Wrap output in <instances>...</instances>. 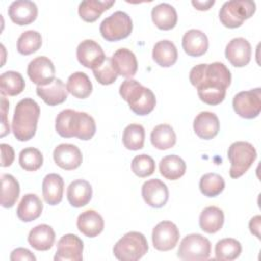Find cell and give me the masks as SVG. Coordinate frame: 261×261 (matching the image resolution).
Listing matches in <instances>:
<instances>
[{"label":"cell","mask_w":261,"mask_h":261,"mask_svg":"<svg viewBox=\"0 0 261 261\" xmlns=\"http://www.w3.org/2000/svg\"><path fill=\"white\" fill-rule=\"evenodd\" d=\"M151 143L159 150L172 148L176 143V135L169 124H158L151 132Z\"/></svg>","instance_id":"obj_34"},{"label":"cell","mask_w":261,"mask_h":261,"mask_svg":"<svg viewBox=\"0 0 261 261\" xmlns=\"http://www.w3.org/2000/svg\"><path fill=\"white\" fill-rule=\"evenodd\" d=\"M19 184L11 174L1 175V206L11 208L16 203L19 196Z\"/></svg>","instance_id":"obj_35"},{"label":"cell","mask_w":261,"mask_h":261,"mask_svg":"<svg viewBox=\"0 0 261 261\" xmlns=\"http://www.w3.org/2000/svg\"><path fill=\"white\" fill-rule=\"evenodd\" d=\"M67 92L79 99L88 98L93 90L89 76L83 71H76L69 75L66 83Z\"/></svg>","instance_id":"obj_31"},{"label":"cell","mask_w":261,"mask_h":261,"mask_svg":"<svg viewBox=\"0 0 261 261\" xmlns=\"http://www.w3.org/2000/svg\"><path fill=\"white\" fill-rule=\"evenodd\" d=\"M148 242L143 233L129 231L116 242L113 254L121 261H137L148 252Z\"/></svg>","instance_id":"obj_5"},{"label":"cell","mask_w":261,"mask_h":261,"mask_svg":"<svg viewBox=\"0 0 261 261\" xmlns=\"http://www.w3.org/2000/svg\"><path fill=\"white\" fill-rule=\"evenodd\" d=\"M55 128L62 138H77L88 141L96 133V123L94 118L86 113L72 109L60 111L55 119Z\"/></svg>","instance_id":"obj_2"},{"label":"cell","mask_w":261,"mask_h":261,"mask_svg":"<svg viewBox=\"0 0 261 261\" xmlns=\"http://www.w3.org/2000/svg\"><path fill=\"white\" fill-rule=\"evenodd\" d=\"M63 188L64 181L59 174H47L42 182V192L46 203L52 206L59 204L62 200Z\"/></svg>","instance_id":"obj_25"},{"label":"cell","mask_w":261,"mask_h":261,"mask_svg":"<svg viewBox=\"0 0 261 261\" xmlns=\"http://www.w3.org/2000/svg\"><path fill=\"white\" fill-rule=\"evenodd\" d=\"M1 166H10L14 160V150L8 144H1Z\"/></svg>","instance_id":"obj_45"},{"label":"cell","mask_w":261,"mask_h":261,"mask_svg":"<svg viewBox=\"0 0 261 261\" xmlns=\"http://www.w3.org/2000/svg\"><path fill=\"white\" fill-rule=\"evenodd\" d=\"M39 116L40 106L35 100L31 98L20 100L15 106L11 123L14 137L20 142L31 140L36 134Z\"/></svg>","instance_id":"obj_3"},{"label":"cell","mask_w":261,"mask_h":261,"mask_svg":"<svg viewBox=\"0 0 261 261\" xmlns=\"http://www.w3.org/2000/svg\"><path fill=\"white\" fill-rule=\"evenodd\" d=\"M84 243L75 234L67 233L60 238L54 256L55 261H81L83 260Z\"/></svg>","instance_id":"obj_12"},{"label":"cell","mask_w":261,"mask_h":261,"mask_svg":"<svg viewBox=\"0 0 261 261\" xmlns=\"http://www.w3.org/2000/svg\"><path fill=\"white\" fill-rule=\"evenodd\" d=\"M43 210L41 199L35 194H25L17 207V217L23 222H31L37 219Z\"/></svg>","instance_id":"obj_27"},{"label":"cell","mask_w":261,"mask_h":261,"mask_svg":"<svg viewBox=\"0 0 261 261\" xmlns=\"http://www.w3.org/2000/svg\"><path fill=\"white\" fill-rule=\"evenodd\" d=\"M260 222H261V216L260 215L254 216L249 222V227H250L251 232L253 234H255L258 239H260Z\"/></svg>","instance_id":"obj_47"},{"label":"cell","mask_w":261,"mask_h":261,"mask_svg":"<svg viewBox=\"0 0 261 261\" xmlns=\"http://www.w3.org/2000/svg\"><path fill=\"white\" fill-rule=\"evenodd\" d=\"M189 79L197 88L200 100L213 106L224 100L226 89L231 82V73L222 62L202 63L191 69Z\"/></svg>","instance_id":"obj_1"},{"label":"cell","mask_w":261,"mask_h":261,"mask_svg":"<svg viewBox=\"0 0 261 261\" xmlns=\"http://www.w3.org/2000/svg\"><path fill=\"white\" fill-rule=\"evenodd\" d=\"M8 106H9V102L8 100L5 98V96L3 94H1V137L6 136L7 134H9L10 129H9V123L7 120V111H8Z\"/></svg>","instance_id":"obj_44"},{"label":"cell","mask_w":261,"mask_h":261,"mask_svg":"<svg viewBox=\"0 0 261 261\" xmlns=\"http://www.w3.org/2000/svg\"><path fill=\"white\" fill-rule=\"evenodd\" d=\"M194 130L200 139H213L219 132V119L213 112L202 111L194 120Z\"/></svg>","instance_id":"obj_20"},{"label":"cell","mask_w":261,"mask_h":261,"mask_svg":"<svg viewBox=\"0 0 261 261\" xmlns=\"http://www.w3.org/2000/svg\"><path fill=\"white\" fill-rule=\"evenodd\" d=\"M225 187V182L222 176L217 173L211 172L204 174L199 182L201 193L206 197L218 196Z\"/></svg>","instance_id":"obj_39"},{"label":"cell","mask_w":261,"mask_h":261,"mask_svg":"<svg viewBox=\"0 0 261 261\" xmlns=\"http://www.w3.org/2000/svg\"><path fill=\"white\" fill-rule=\"evenodd\" d=\"M214 1H192V4L198 10H208L212 5H214Z\"/></svg>","instance_id":"obj_48"},{"label":"cell","mask_w":261,"mask_h":261,"mask_svg":"<svg viewBox=\"0 0 261 261\" xmlns=\"http://www.w3.org/2000/svg\"><path fill=\"white\" fill-rule=\"evenodd\" d=\"M242 253V246L239 241L232 238L222 239L215 245V259L220 261H231Z\"/></svg>","instance_id":"obj_37"},{"label":"cell","mask_w":261,"mask_h":261,"mask_svg":"<svg viewBox=\"0 0 261 261\" xmlns=\"http://www.w3.org/2000/svg\"><path fill=\"white\" fill-rule=\"evenodd\" d=\"M232 107L238 115L246 119L257 117L261 111L260 88L238 93L232 100Z\"/></svg>","instance_id":"obj_10"},{"label":"cell","mask_w":261,"mask_h":261,"mask_svg":"<svg viewBox=\"0 0 261 261\" xmlns=\"http://www.w3.org/2000/svg\"><path fill=\"white\" fill-rule=\"evenodd\" d=\"M224 222L223 211L215 206L206 207L200 214L199 224L207 233H215L221 229Z\"/></svg>","instance_id":"obj_30"},{"label":"cell","mask_w":261,"mask_h":261,"mask_svg":"<svg viewBox=\"0 0 261 261\" xmlns=\"http://www.w3.org/2000/svg\"><path fill=\"white\" fill-rule=\"evenodd\" d=\"M111 63L118 75L126 79L133 77L138 70V61L136 55L126 48H120L110 57Z\"/></svg>","instance_id":"obj_19"},{"label":"cell","mask_w":261,"mask_h":261,"mask_svg":"<svg viewBox=\"0 0 261 261\" xmlns=\"http://www.w3.org/2000/svg\"><path fill=\"white\" fill-rule=\"evenodd\" d=\"M115 1H100V0H85L79 5V14L81 18L87 22L96 21L101 14L109 9Z\"/></svg>","instance_id":"obj_32"},{"label":"cell","mask_w":261,"mask_h":261,"mask_svg":"<svg viewBox=\"0 0 261 261\" xmlns=\"http://www.w3.org/2000/svg\"><path fill=\"white\" fill-rule=\"evenodd\" d=\"M36 92L49 106L61 104L67 99V89L60 79H54L52 83L46 86H38Z\"/></svg>","instance_id":"obj_21"},{"label":"cell","mask_w":261,"mask_h":261,"mask_svg":"<svg viewBox=\"0 0 261 261\" xmlns=\"http://www.w3.org/2000/svg\"><path fill=\"white\" fill-rule=\"evenodd\" d=\"M76 226L86 237L95 238L102 232L104 228V220L97 211L86 210L79 215Z\"/></svg>","instance_id":"obj_23"},{"label":"cell","mask_w":261,"mask_h":261,"mask_svg":"<svg viewBox=\"0 0 261 261\" xmlns=\"http://www.w3.org/2000/svg\"><path fill=\"white\" fill-rule=\"evenodd\" d=\"M227 157L230 162L229 175L231 178H238L252 166L257 158V152L252 144L239 141L229 146Z\"/></svg>","instance_id":"obj_6"},{"label":"cell","mask_w":261,"mask_h":261,"mask_svg":"<svg viewBox=\"0 0 261 261\" xmlns=\"http://www.w3.org/2000/svg\"><path fill=\"white\" fill-rule=\"evenodd\" d=\"M7 12L14 23L18 25H27L37 18L38 7L33 1L17 0L9 5Z\"/></svg>","instance_id":"obj_18"},{"label":"cell","mask_w":261,"mask_h":261,"mask_svg":"<svg viewBox=\"0 0 261 261\" xmlns=\"http://www.w3.org/2000/svg\"><path fill=\"white\" fill-rule=\"evenodd\" d=\"M142 197L149 206L161 208L167 203L169 192L163 181L158 178H153L143 184Z\"/></svg>","instance_id":"obj_15"},{"label":"cell","mask_w":261,"mask_h":261,"mask_svg":"<svg viewBox=\"0 0 261 261\" xmlns=\"http://www.w3.org/2000/svg\"><path fill=\"white\" fill-rule=\"evenodd\" d=\"M152 57L158 65L170 67L177 60V49L171 41L162 40L154 45Z\"/></svg>","instance_id":"obj_29"},{"label":"cell","mask_w":261,"mask_h":261,"mask_svg":"<svg viewBox=\"0 0 261 261\" xmlns=\"http://www.w3.org/2000/svg\"><path fill=\"white\" fill-rule=\"evenodd\" d=\"M119 94L137 115H147L155 108L156 98L154 93L136 80L126 79L123 81L119 87Z\"/></svg>","instance_id":"obj_4"},{"label":"cell","mask_w":261,"mask_h":261,"mask_svg":"<svg viewBox=\"0 0 261 261\" xmlns=\"http://www.w3.org/2000/svg\"><path fill=\"white\" fill-rule=\"evenodd\" d=\"M179 240L177 226L168 220L159 222L152 231L153 246L158 251H169L173 249Z\"/></svg>","instance_id":"obj_11"},{"label":"cell","mask_w":261,"mask_h":261,"mask_svg":"<svg viewBox=\"0 0 261 261\" xmlns=\"http://www.w3.org/2000/svg\"><path fill=\"white\" fill-rule=\"evenodd\" d=\"M53 159L60 168L73 170L82 164L83 155L75 145L60 144L53 151Z\"/></svg>","instance_id":"obj_16"},{"label":"cell","mask_w":261,"mask_h":261,"mask_svg":"<svg viewBox=\"0 0 261 261\" xmlns=\"http://www.w3.org/2000/svg\"><path fill=\"white\" fill-rule=\"evenodd\" d=\"M151 16L154 24L163 31L173 29L177 22L176 10L168 3H160L153 7Z\"/></svg>","instance_id":"obj_28"},{"label":"cell","mask_w":261,"mask_h":261,"mask_svg":"<svg viewBox=\"0 0 261 261\" xmlns=\"http://www.w3.org/2000/svg\"><path fill=\"white\" fill-rule=\"evenodd\" d=\"M42 46L41 34L37 31H25L17 40V51L22 55H30L38 51Z\"/></svg>","instance_id":"obj_40"},{"label":"cell","mask_w":261,"mask_h":261,"mask_svg":"<svg viewBox=\"0 0 261 261\" xmlns=\"http://www.w3.org/2000/svg\"><path fill=\"white\" fill-rule=\"evenodd\" d=\"M18 162L22 169L27 171H36L43 164V155L38 149L29 147L20 151Z\"/></svg>","instance_id":"obj_41"},{"label":"cell","mask_w":261,"mask_h":261,"mask_svg":"<svg viewBox=\"0 0 261 261\" xmlns=\"http://www.w3.org/2000/svg\"><path fill=\"white\" fill-rule=\"evenodd\" d=\"M256 10L254 1L231 0L225 2L219 10L221 23L228 29H236L243 24L245 19L250 18Z\"/></svg>","instance_id":"obj_7"},{"label":"cell","mask_w":261,"mask_h":261,"mask_svg":"<svg viewBox=\"0 0 261 261\" xmlns=\"http://www.w3.org/2000/svg\"><path fill=\"white\" fill-rule=\"evenodd\" d=\"M187 169L186 162L177 155H168L159 162V171L163 177L169 180H176L181 177Z\"/></svg>","instance_id":"obj_33"},{"label":"cell","mask_w":261,"mask_h":261,"mask_svg":"<svg viewBox=\"0 0 261 261\" xmlns=\"http://www.w3.org/2000/svg\"><path fill=\"white\" fill-rule=\"evenodd\" d=\"M76 58L79 62L87 68H97L106 59L102 47L93 40L82 41L76 48Z\"/></svg>","instance_id":"obj_14"},{"label":"cell","mask_w":261,"mask_h":261,"mask_svg":"<svg viewBox=\"0 0 261 261\" xmlns=\"http://www.w3.org/2000/svg\"><path fill=\"white\" fill-rule=\"evenodd\" d=\"M92 187L85 179H75L67 188L66 196L72 207L80 208L86 206L92 199Z\"/></svg>","instance_id":"obj_24"},{"label":"cell","mask_w":261,"mask_h":261,"mask_svg":"<svg viewBox=\"0 0 261 261\" xmlns=\"http://www.w3.org/2000/svg\"><path fill=\"white\" fill-rule=\"evenodd\" d=\"M0 87L1 94L7 96H16L24 90L25 83L19 72L8 70L1 74Z\"/></svg>","instance_id":"obj_36"},{"label":"cell","mask_w":261,"mask_h":261,"mask_svg":"<svg viewBox=\"0 0 261 261\" xmlns=\"http://www.w3.org/2000/svg\"><path fill=\"white\" fill-rule=\"evenodd\" d=\"M252 48L245 38H234L225 48L226 59L236 67H243L251 60Z\"/></svg>","instance_id":"obj_17"},{"label":"cell","mask_w":261,"mask_h":261,"mask_svg":"<svg viewBox=\"0 0 261 261\" xmlns=\"http://www.w3.org/2000/svg\"><path fill=\"white\" fill-rule=\"evenodd\" d=\"M55 241V232L48 224H40L31 229L28 242L38 251H47L52 248Z\"/></svg>","instance_id":"obj_26"},{"label":"cell","mask_w":261,"mask_h":261,"mask_svg":"<svg viewBox=\"0 0 261 261\" xmlns=\"http://www.w3.org/2000/svg\"><path fill=\"white\" fill-rule=\"evenodd\" d=\"M133 31L130 16L123 11H115L106 17L100 24L101 36L109 42L127 38Z\"/></svg>","instance_id":"obj_9"},{"label":"cell","mask_w":261,"mask_h":261,"mask_svg":"<svg viewBox=\"0 0 261 261\" xmlns=\"http://www.w3.org/2000/svg\"><path fill=\"white\" fill-rule=\"evenodd\" d=\"M145 129L143 125L137 123L128 124L122 135V143L128 150H140L144 147Z\"/></svg>","instance_id":"obj_38"},{"label":"cell","mask_w":261,"mask_h":261,"mask_svg":"<svg viewBox=\"0 0 261 261\" xmlns=\"http://www.w3.org/2000/svg\"><path fill=\"white\" fill-rule=\"evenodd\" d=\"M28 75L37 86H46L54 81L55 67L53 62L46 56L33 59L28 65Z\"/></svg>","instance_id":"obj_13"},{"label":"cell","mask_w":261,"mask_h":261,"mask_svg":"<svg viewBox=\"0 0 261 261\" xmlns=\"http://www.w3.org/2000/svg\"><path fill=\"white\" fill-rule=\"evenodd\" d=\"M182 49L192 57H199L206 53L208 49V38L200 30H190L185 33L181 41Z\"/></svg>","instance_id":"obj_22"},{"label":"cell","mask_w":261,"mask_h":261,"mask_svg":"<svg viewBox=\"0 0 261 261\" xmlns=\"http://www.w3.org/2000/svg\"><path fill=\"white\" fill-rule=\"evenodd\" d=\"M132 170L139 177L150 176L155 171V162L149 155H137L132 161Z\"/></svg>","instance_id":"obj_42"},{"label":"cell","mask_w":261,"mask_h":261,"mask_svg":"<svg viewBox=\"0 0 261 261\" xmlns=\"http://www.w3.org/2000/svg\"><path fill=\"white\" fill-rule=\"evenodd\" d=\"M93 73L95 79L98 81V83L105 86L113 84L116 81L118 75L112 66L110 57H106V59L100 66H98L97 68H94Z\"/></svg>","instance_id":"obj_43"},{"label":"cell","mask_w":261,"mask_h":261,"mask_svg":"<svg viewBox=\"0 0 261 261\" xmlns=\"http://www.w3.org/2000/svg\"><path fill=\"white\" fill-rule=\"evenodd\" d=\"M211 243L200 233L186 236L178 247L177 256L186 261H203L210 257Z\"/></svg>","instance_id":"obj_8"},{"label":"cell","mask_w":261,"mask_h":261,"mask_svg":"<svg viewBox=\"0 0 261 261\" xmlns=\"http://www.w3.org/2000/svg\"><path fill=\"white\" fill-rule=\"evenodd\" d=\"M10 260L11 261H18V260L36 261V257L30 250L24 249V248H17L11 252Z\"/></svg>","instance_id":"obj_46"}]
</instances>
